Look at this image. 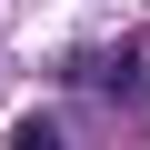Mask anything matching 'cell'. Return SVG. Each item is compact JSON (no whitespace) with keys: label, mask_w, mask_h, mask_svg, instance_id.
I'll return each instance as SVG.
<instances>
[{"label":"cell","mask_w":150,"mask_h":150,"mask_svg":"<svg viewBox=\"0 0 150 150\" xmlns=\"http://www.w3.org/2000/svg\"><path fill=\"white\" fill-rule=\"evenodd\" d=\"M10 150H60V130H50V120H20V130H10Z\"/></svg>","instance_id":"obj_2"},{"label":"cell","mask_w":150,"mask_h":150,"mask_svg":"<svg viewBox=\"0 0 150 150\" xmlns=\"http://www.w3.org/2000/svg\"><path fill=\"white\" fill-rule=\"evenodd\" d=\"M80 80H90V90H140V80H150V50H110V60L80 70Z\"/></svg>","instance_id":"obj_1"}]
</instances>
